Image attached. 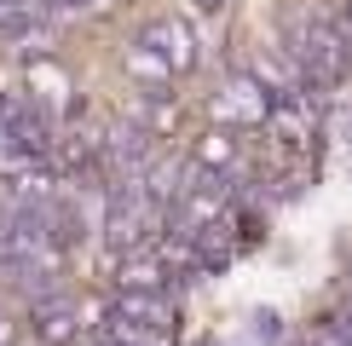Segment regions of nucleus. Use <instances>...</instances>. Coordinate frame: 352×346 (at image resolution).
<instances>
[{
    "instance_id": "obj_1",
    "label": "nucleus",
    "mask_w": 352,
    "mask_h": 346,
    "mask_svg": "<svg viewBox=\"0 0 352 346\" xmlns=\"http://www.w3.org/2000/svg\"><path fill=\"white\" fill-rule=\"evenodd\" d=\"M208 115H214V127H231V133H243V127H266L272 93L243 69V76H231V81L208 98Z\"/></svg>"
},
{
    "instance_id": "obj_2",
    "label": "nucleus",
    "mask_w": 352,
    "mask_h": 346,
    "mask_svg": "<svg viewBox=\"0 0 352 346\" xmlns=\"http://www.w3.org/2000/svg\"><path fill=\"white\" fill-rule=\"evenodd\" d=\"M190 168H202L208 179L219 185H237L248 173V150H243V133H231V127H208L197 144H190Z\"/></svg>"
},
{
    "instance_id": "obj_3",
    "label": "nucleus",
    "mask_w": 352,
    "mask_h": 346,
    "mask_svg": "<svg viewBox=\"0 0 352 346\" xmlns=\"http://www.w3.org/2000/svg\"><path fill=\"white\" fill-rule=\"evenodd\" d=\"M139 41H151V47L162 52L173 69H179V81L197 69V58H202V35L190 29V18H179V12H168V18L144 23V35H139Z\"/></svg>"
},
{
    "instance_id": "obj_4",
    "label": "nucleus",
    "mask_w": 352,
    "mask_h": 346,
    "mask_svg": "<svg viewBox=\"0 0 352 346\" xmlns=\"http://www.w3.org/2000/svg\"><path fill=\"white\" fill-rule=\"evenodd\" d=\"M29 329H35V341H41V346H69L76 335H87V323H81V300H69V295H47V300H35V312H29Z\"/></svg>"
},
{
    "instance_id": "obj_5",
    "label": "nucleus",
    "mask_w": 352,
    "mask_h": 346,
    "mask_svg": "<svg viewBox=\"0 0 352 346\" xmlns=\"http://www.w3.org/2000/svg\"><path fill=\"white\" fill-rule=\"evenodd\" d=\"M23 93H29V104H35V110L58 115V110L69 104V69L58 64V58H47V52H29V64H23Z\"/></svg>"
},
{
    "instance_id": "obj_6",
    "label": "nucleus",
    "mask_w": 352,
    "mask_h": 346,
    "mask_svg": "<svg viewBox=\"0 0 352 346\" xmlns=\"http://www.w3.org/2000/svg\"><path fill=\"white\" fill-rule=\"evenodd\" d=\"M116 295H173V271L162 266L156 242L122 254V266H116Z\"/></svg>"
},
{
    "instance_id": "obj_7",
    "label": "nucleus",
    "mask_w": 352,
    "mask_h": 346,
    "mask_svg": "<svg viewBox=\"0 0 352 346\" xmlns=\"http://www.w3.org/2000/svg\"><path fill=\"white\" fill-rule=\"evenodd\" d=\"M110 317L133 323V329H151V335H173V295H116Z\"/></svg>"
},
{
    "instance_id": "obj_8",
    "label": "nucleus",
    "mask_w": 352,
    "mask_h": 346,
    "mask_svg": "<svg viewBox=\"0 0 352 346\" xmlns=\"http://www.w3.org/2000/svg\"><path fill=\"white\" fill-rule=\"evenodd\" d=\"M122 69H127V81H133L139 93H168V86H179V69H173L151 41H133L127 58H122Z\"/></svg>"
},
{
    "instance_id": "obj_9",
    "label": "nucleus",
    "mask_w": 352,
    "mask_h": 346,
    "mask_svg": "<svg viewBox=\"0 0 352 346\" xmlns=\"http://www.w3.org/2000/svg\"><path fill=\"white\" fill-rule=\"evenodd\" d=\"M346 335H352V323L335 312V317H318V323L306 329V341H300V346H346Z\"/></svg>"
},
{
    "instance_id": "obj_10",
    "label": "nucleus",
    "mask_w": 352,
    "mask_h": 346,
    "mask_svg": "<svg viewBox=\"0 0 352 346\" xmlns=\"http://www.w3.org/2000/svg\"><path fill=\"white\" fill-rule=\"evenodd\" d=\"M12 115H18V98H12V93H0V133L12 127Z\"/></svg>"
},
{
    "instance_id": "obj_11",
    "label": "nucleus",
    "mask_w": 352,
    "mask_h": 346,
    "mask_svg": "<svg viewBox=\"0 0 352 346\" xmlns=\"http://www.w3.org/2000/svg\"><path fill=\"white\" fill-rule=\"evenodd\" d=\"M197 6H202V12H219V6H226V0H197Z\"/></svg>"
},
{
    "instance_id": "obj_12",
    "label": "nucleus",
    "mask_w": 352,
    "mask_h": 346,
    "mask_svg": "<svg viewBox=\"0 0 352 346\" xmlns=\"http://www.w3.org/2000/svg\"><path fill=\"white\" fill-rule=\"evenodd\" d=\"M81 346H110V335H104V341H98V335H87V341H81Z\"/></svg>"
},
{
    "instance_id": "obj_13",
    "label": "nucleus",
    "mask_w": 352,
    "mask_h": 346,
    "mask_svg": "<svg viewBox=\"0 0 352 346\" xmlns=\"http://www.w3.org/2000/svg\"><path fill=\"white\" fill-rule=\"evenodd\" d=\"M346 346H352V335H346Z\"/></svg>"
}]
</instances>
